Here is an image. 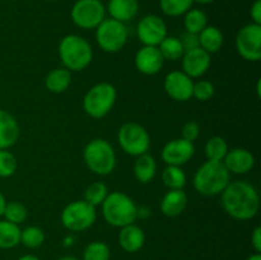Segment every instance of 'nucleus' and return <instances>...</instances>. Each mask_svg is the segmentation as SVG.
<instances>
[{
  "mask_svg": "<svg viewBox=\"0 0 261 260\" xmlns=\"http://www.w3.org/2000/svg\"><path fill=\"white\" fill-rule=\"evenodd\" d=\"M180 40H181V43H182L185 53L186 51H190V50H194V48L200 47V45H199V35H195V33L186 32L185 35L182 36V38H180Z\"/></svg>",
  "mask_w": 261,
  "mask_h": 260,
  "instance_id": "obj_38",
  "label": "nucleus"
},
{
  "mask_svg": "<svg viewBox=\"0 0 261 260\" xmlns=\"http://www.w3.org/2000/svg\"><path fill=\"white\" fill-rule=\"evenodd\" d=\"M222 205L237 221H249L257 214L260 196L255 186L246 181H233L222 191Z\"/></svg>",
  "mask_w": 261,
  "mask_h": 260,
  "instance_id": "obj_1",
  "label": "nucleus"
},
{
  "mask_svg": "<svg viewBox=\"0 0 261 260\" xmlns=\"http://www.w3.org/2000/svg\"><path fill=\"white\" fill-rule=\"evenodd\" d=\"M162 181L170 190H180L186 185V175L180 166H167L162 172Z\"/></svg>",
  "mask_w": 261,
  "mask_h": 260,
  "instance_id": "obj_27",
  "label": "nucleus"
},
{
  "mask_svg": "<svg viewBox=\"0 0 261 260\" xmlns=\"http://www.w3.org/2000/svg\"><path fill=\"white\" fill-rule=\"evenodd\" d=\"M45 232H43L40 227L30 226L25 227L24 229L20 231V242H22L25 247H30V249L40 247L41 245L45 242Z\"/></svg>",
  "mask_w": 261,
  "mask_h": 260,
  "instance_id": "obj_31",
  "label": "nucleus"
},
{
  "mask_svg": "<svg viewBox=\"0 0 261 260\" xmlns=\"http://www.w3.org/2000/svg\"><path fill=\"white\" fill-rule=\"evenodd\" d=\"M117 139L121 149L133 157L148 153L150 147L149 134L145 127L138 122H125L119 129Z\"/></svg>",
  "mask_w": 261,
  "mask_h": 260,
  "instance_id": "obj_9",
  "label": "nucleus"
},
{
  "mask_svg": "<svg viewBox=\"0 0 261 260\" xmlns=\"http://www.w3.org/2000/svg\"><path fill=\"white\" fill-rule=\"evenodd\" d=\"M251 245L256 252H261V227L257 226L251 235Z\"/></svg>",
  "mask_w": 261,
  "mask_h": 260,
  "instance_id": "obj_40",
  "label": "nucleus"
},
{
  "mask_svg": "<svg viewBox=\"0 0 261 260\" xmlns=\"http://www.w3.org/2000/svg\"><path fill=\"white\" fill-rule=\"evenodd\" d=\"M3 216L5 217L7 221L19 224L27 219L28 212L27 208L22 203H19V201H10V203H7V205H5Z\"/></svg>",
  "mask_w": 261,
  "mask_h": 260,
  "instance_id": "obj_34",
  "label": "nucleus"
},
{
  "mask_svg": "<svg viewBox=\"0 0 261 260\" xmlns=\"http://www.w3.org/2000/svg\"><path fill=\"white\" fill-rule=\"evenodd\" d=\"M101 206L105 221L111 226L120 228L134 223L139 216L138 206L133 199L120 191L109 193Z\"/></svg>",
  "mask_w": 261,
  "mask_h": 260,
  "instance_id": "obj_3",
  "label": "nucleus"
},
{
  "mask_svg": "<svg viewBox=\"0 0 261 260\" xmlns=\"http://www.w3.org/2000/svg\"><path fill=\"white\" fill-rule=\"evenodd\" d=\"M157 47L160 48L161 54H162L165 60H178V59L182 58L184 54H185L181 40L175 37V36H166V37L163 38L162 42H161Z\"/></svg>",
  "mask_w": 261,
  "mask_h": 260,
  "instance_id": "obj_26",
  "label": "nucleus"
},
{
  "mask_svg": "<svg viewBox=\"0 0 261 260\" xmlns=\"http://www.w3.org/2000/svg\"><path fill=\"white\" fill-rule=\"evenodd\" d=\"M83 158L87 167L98 176H107L116 167V153L107 140L93 139L86 145Z\"/></svg>",
  "mask_w": 261,
  "mask_h": 260,
  "instance_id": "obj_5",
  "label": "nucleus"
},
{
  "mask_svg": "<svg viewBox=\"0 0 261 260\" xmlns=\"http://www.w3.org/2000/svg\"><path fill=\"white\" fill-rule=\"evenodd\" d=\"M229 178H231V173L227 170L223 162L206 161L195 172L194 188L201 195H219L231 183Z\"/></svg>",
  "mask_w": 261,
  "mask_h": 260,
  "instance_id": "obj_2",
  "label": "nucleus"
},
{
  "mask_svg": "<svg viewBox=\"0 0 261 260\" xmlns=\"http://www.w3.org/2000/svg\"><path fill=\"white\" fill-rule=\"evenodd\" d=\"M237 53L247 61L256 63L261 59V24L249 23L236 36Z\"/></svg>",
  "mask_w": 261,
  "mask_h": 260,
  "instance_id": "obj_11",
  "label": "nucleus"
},
{
  "mask_svg": "<svg viewBox=\"0 0 261 260\" xmlns=\"http://www.w3.org/2000/svg\"><path fill=\"white\" fill-rule=\"evenodd\" d=\"M59 55L68 70L81 71L92 63L93 50L86 38L78 35H68L60 41Z\"/></svg>",
  "mask_w": 261,
  "mask_h": 260,
  "instance_id": "obj_4",
  "label": "nucleus"
},
{
  "mask_svg": "<svg viewBox=\"0 0 261 260\" xmlns=\"http://www.w3.org/2000/svg\"><path fill=\"white\" fill-rule=\"evenodd\" d=\"M223 163L229 173L244 175L254 168L255 157L250 150L244 149V148H233V149L228 150Z\"/></svg>",
  "mask_w": 261,
  "mask_h": 260,
  "instance_id": "obj_17",
  "label": "nucleus"
},
{
  "mask_svg": "<svg viewBox=\"0 0 261 260\" xmlns=\"http://www.w3.org/2000/svg\"><path fill=\"white\" fill-rule=\"evenodd\" d=\"M19 138V125L17 120L5 110L0 109V149H9Z\"/></svg>",
  "mask_w": 261,
  "mask_h": 260,
  "instance_id": "obj_18",
  "label": "nucleus"
},
{
  "mask_svg": "<svg viewBox=\"0 0 261 260\" xmlns=\"http://www.w3.org/2000/svg\"><path fill=\"white\" fill-rule=\"evenodd\" d=\"M184 25L186 32L199 35L208 25V17L201 9H190L185 13Z\"/></svg>",
  "mask_w": 261,
  "mask_h": 260,
  "instance_id": "obj_28",
  "label": "nucleus"
},
{
  "mask_svg": "<svg viewBox=\"0 0 261 260\" xmlns=\"http://www.w3.org/2000/svg\"><path fill=\"white\" fill-rule=\"evenodd\" d=\"M247 260H261V254H259V252H255V254H252L251 256L247 257Z\"/></svg>",
  "mask_w": 261,
  "mask_h": 260,
  "instance_id": "obj_43",
  "label": "nucleus"
},
{
  "mask_svg": "<svg viewBox=\"0 0 261 260\" xmlns=\"http://www.w3.org/2000/svg\"><path fill=\"white\" fill-rule=\"evenodd\" d=\"M107 195H109L107 186L101 181H96L87 188L86 193H84V200L88 201L91 205L97 206L103 203Z\"/></svg>",
  "mask_w": 261,
  "mask_h": 260,
  "instance_id": "obj_32",
  "label": "nucleus"
},
{
  "mask_svg": "<svg viewBox=\"0 0 261 260\" xmlns=\"http://www.w3.org/2000/svg\"><path fill=\"white\" fill-rule=\"evenodd\" d=\"M110 247L102 241L91 242L83 251V260H110Z\"/></svg>",
  "mask_w": 261,
  "mask_h": 260,
  "instance_id": "obj_33",
  "label": "nucleus"
},
{
  "mask_svg": "<svg viewBox=\"0 0 261 260\" xmlns=\"http://www.w3.org/2000/svg\"><path fill=\"white\" fill-rule=\"evenodd\" d=\"M71 83V71L66 68L51 70L45 79V86L51 93H63Z\"/></svg>",
  "mask_w": 261,
  "mask_h": 260,
  "instance_id": "obj_24",
  "label": "nucleus"
},
{
  "mask_svg": "<svg viewBox=\"0 0 261 260\" xmlns=\"http://www.w3.org/2000/svg\"><path fill=\"white\" fill-rule=\"evenodd\" d=\"M116 97L117 91L111 83H97L84 96L83 110L93 119H102L112 110Z\"/></svg>",
  "mask_w": 261,
  "mask_h": 260,
  "instance_id": "obj_6",
  "label": "nucleus"
},
{
  "mask_svg": "<svg viewBox=\"0 0 261 260\" xmlns=\"http://www.w3.org/2000/svg\"><path fill=\"white\" fill-rule=\"evenodd\" d=\"M137 35L144 46H158L167 36V25L158 15H145L138 23Z\"/></svg>",
  "mask_w": 261,
  "mask_h": 260,
  "instance_id": "obj_12",
  "label": "nucleus"
},
{
  "mask_svg": "<svg viewBox=\"0 0 261 260\" xmlns=\"http://www.w3.org/2000/svg\"><path fill=\"white\" fill-rule=\"evenodd\" d=\"M18 167L17 158L8 149H0V177H10Z\"/></svg>",
  "mask_w": 261,
  "mask_h": 260,
  "instance_id": "obj_35",
  "label": "nucleus"
},
{
  "mask_svg": "<svg viewBox=\"0 0 261 260\" xmlns=\"http://www.w3.org/2000/svg\"><path fill=\"white\" fill-rule=\"evenodd\" d=\"M214 92L216 89H214L213 83L209 81H198L194 83L193 97H195L199 101H209L214 96Z\"/></svg>",
  "mask_w": 261,
  "mask_h": 260,
  "instance_id": "obj_36",
  "label": "nucleus"
},
{
  "mask_svg": "<svg viewBox=\"0 0 261 260\" xmlns=\"http://www.w3.org/2000/svg\"><path fill=\"white\" fill-rule=\"evenodd\" d=\"M229 148L226 140L222 137H213L206 142L205 147H204V152H205L208 161H219L223 162L224 157L228 153Z\"/></svg>",
  "mask_w": 261,
  "mask_h": 260,
  "instance_id": "obj_29",
  "label": "nucleus"
},
{
  "mask_svg": "<svg viewBox=\"0 0 261 260\" xmlns=\"http://www.w3.org/2000/svg\"><path fill=\"white\" fill-rule=\"evenodd\" d=\"M10 2H14V0H10Z\"/></svg>",
  "mask_w": 261,
  "mask_h": 260,
  "instance_id": "obj_48",
  "label": "nucleus"
},
{
  "mask_svg": "<svg viewBox=\"0 0 261 260\" xmlns=\"http://www.w3.org/2000/svg\"><path fill=\"white\" fill-rule=\"evenodd\" d=\"M145 242L144 231L137 224L132 223L121 227L119 232V244L126 252H137L143 247Z\"/></svg>",
  "mask_w": 261,
  "mask_h": 260,
  "instance_id": "obj_19",
  "label": "nucleus"
},
{
  "mask_svg": "<svg viewBox=\"0 0 261 260\" xmlns=\"http://www.w3.org/2000/svg\"><path fill=\"white\" fill-rule=\"evenodd\" d=\"M193 0H160L161 10L168 17H180L191 9Z\"/></svg>",
  "mask_w": 261,
  "mask_h": 260,
  "instance_id": "obj_30",
  "label": "nucleus"
},
{
  "mask_svg": "<svg viewBox=\"0 0 261 260\" xmlns=\"http://www.w3.org/2000/svg\"><path fill=\"white\" fill-rule=\"evenodd\" d=\"M96 41L105 53L114 54L121 50L127 41V28L125 23L105 18L96 28Z\"/></svg>",
  "mask_w": 261,
  "mask_h": 260,
  "instance_id": "obj_8",
  "label": "nucleus"
},
{
  "mask_svg": "<svg viewBox=\"0 0 261 260\" xmlns=\"http://www.w3.org/2000/svg\"><path fill=\"white\" fill-rule=\"evenodd\" d=\"M60 218L63 226L69 231H86V229L91 228L96 222V206L91 205L84 199L83 200H74L63 209Z\"/></svg>",
  "mask_w": 261,
  "mask_h": 260,
  "instance_id": "obj_7",
  "label": "nucleus"
},
{
  "mask_svg": "<svg viewBox=\"0 0 261 260\" xmlns=\"http://www.w3.org/2000/svg\"><path fill=\"white\" fill-rule=\"evenodd\" d=\"M5 205H7V200H5L4 195H3V194L0 193V217H2L3 213H4Z\"/></svg>",
  "mask_w": 261,
  "mask_h": 260,
  "instance_id": "obj_41",
  "label": "nucleus"
},
{
  "mask_svg": "<svg viewBox=\"0 0 261 260\" xmlns=\"http://www.w3.org/2000/svg\"><path fill=\"white\" fill-rule=\"evenodd\" d=\"M181 133H182V139L194 143V140L198 139L200 135V126L195 121H189L184 125Z\"/></svg>",
  "mask_w": 261,
  "mask_h": 260,
  "instance_id": "obj_37",
  "label": "nucleus"
},
{
  "mask_svg": "<svg viewBox=\"0 0 261 260\" xmlns=\"http://www.w3.org/2000/svg\"><path fill=\"white\" fill-rule=\"evenodd\" d=\"M256 91H257V96L260 97V81H257V89H256Z\"/></svg>",
  "mask_w": 261,
  "mask_h": 260,
  "instance_id": "obj_46",
  "label": "nucleus"
},
{
  "mask_svg": "<svg viewBox=\"0 0 261 260\" xmlns=\"http://www.w3.org/2000/svg\"><path fill=\"white\" fill-rule=\"evenodd\" d=\"M58 260H79V259H76V257H74V256H63Z\"/></svg>",
  "mask_w": 261,
  "mask_h": 260,
  "instance_id": "obj_45",
  "label": "nucleus"
},
{
  "mask_svg": "<svg viewBox=\"0 0 261 260\" xmlns=\"http://www.w3.org/2000/svg\"><path fill=\"white\" fill-rule=\"evenodd\" d=\"M199 45L208 54H216L223 46V33L214 25H206L199 33Z\"/></svg>",
  "mask_w": 261,
  "mask_h": 260,
  "instance_id": "obj_23",
  "label": "nucleus"
},
{
  "mask_svg": "<svg viewBox=\"0 0 261 260\" xmlns=\"http://www.w3.org/2000/svg\"><path fill=\"white\" fill-rule=\"evenodd\" d=\"M182 69L186 75L193 78H200L211 68V54L201 47L186 51L182 58Z\"/></svg>",
  "mask_w": 261,
  "mask_h": 260,
  "instance_id": "obj_16",
  "label": "nucleus"
},
{
  "mask_svg": "<svg viewBox=\"0 0 261 260\" xmlns=\"http://www.w3.org/2000/svg\"><path fill=\"white\" fill-rule=\"evenodd\" d=\"M134 63L138 70L142 74L154 75V74L160 73L161 69L163 68L165 59L157 46H143L135 54Z\"/></svg>",
  "mask_w": 261,
  "mask_h": 260,
  "instance_id": "obj_15",
  "label": "nucleus"
},
{
  "mask_svg": "<svg viewBox=\"0 0 261 260\" xmlns=\"http://www.w3.org/2000/svg\"><path fill=\"white\" fill-rule=\"evenodd\" d=\"M157 172V162L149 153L138 155L134 163V176L139 183L148 184L154 178Z\"/></svg>",
  "mask_w": 261,
  "mask_h": 260,
  "instance_id": "obj_22",
  "label": "nucleus"
},
{
  "mask_svg": "<svg viewBox=\"0 0 261 260\" xmlns=\"http://www.w3.org/2000/svg\"><path fill=\"white\" fill-rule=\"evenodd\" d=\"M250 15H251L252 23L261 24V0H255L250 9Z\"/></svg>",
  "mask_w": 261,
  "mask_h": 260,
  "instance_id": "obj_39",
  "label": "nucleus"
},
{
  "mask_svg": "<svg viewBox=\"0 0 261 260\" xmlns=\"http://www.w3.org/2000/svg\"><path fill=\"white\" fill-rule=\"evenodd\" d=\"M188 205V195L182 189L180 190H170L165 194L160 204L161 212L166 217H177L185 211Z\"/></svg>",
  "mask_w": 261,
  "mask_h": 260,
  "instance_id": "obj_20",
  "label": "nucleus"
},
{
  "mask_svg": "<svg viewBox=\"0 0 261 260\" xmlns=\"http://www.w3.org/2000/svg\"><path fill=\"white\" fill-rule=\"evenodd\" d=\"M194 3H198V4H201V5H206V4H211V3H213L214 0H193Z\"/></svg>",
  "mask_w": 261,
  "mask_h": 260,
  "instance_id": "obj_44",
  "label": "nucleus"
},
{
  "mask_svg": "<svg viewBox=\"0 0 261 260\" xmlns=\"http://www.w3.org/2000/svg\"><path fill=\"white\" fill-rule=\"evenodd\" d=\"M165 91L172 99L178 102H186L193 97L194 82L184 71H171L166 75Z\"/></svg>",
  "mask_w": 261,
  "mask_h": 260,
  "instance_id": "obj_13",
  "label": "nucleus"
},
{
  "mask_svg": "<svg viewBox=\"0 0 261 260\" xmlns=\"http://www.w3.org/2000/svg\"><path fill=\"white\" fill-rule=\"evenodd\" d=\"M19 226L3 219L0 221V249H13L20 244Z\"/></svg>",
  "mask_w": 261,
  "mask_h": 260,
  "instance_id": "obj_25",
  "label": "nucleus"
},
{
  "mask_svg": "<svg viewBox=\"0 0 261 260\" xmlns=\"http://www.w3.org/2000/svg\"><path fill=\"white\" fill-rule=\"evenodd\" d=\"M18 260H41L40 257H37L36 255H23V256H20Z\"/></svg>",
  "mask_w": 261,
  "mask_h": 260,
  "instance_id": "obj_42",
  "label": "nucleus"
},
{
  "mask_svg": "<svg viewBox=\"0 0 261 260\" xmlns=\"http://www.w3.org/2000/svg\"><path fill=\"white\" fill-rule=\"evenodd\" d=\"M107 9L112 19L125 23L137 17L139 3L138 0H110Z\"/></svg>",
  "mask_w": 261,
  "mask_h": 260,
  "instance_id": "obj_21",
  "label": "nucleus"
},
{
  "mask_svg": "<svg viewBox=\"0 0 261 260\" xmlns=\"http://www.w3.org/2000/svg\"><path fill=\"white\" fill-rule=\"evenodd\" d=\"M71 20L82 30H93L105 19L106 8L101 0H76L71 8Z\"/></svg>",
  "mask_w": 261,
  "mask_h": 260,
  "instance_id": "obj_10",
  "label": "nucleus"
},
{
  "mask_svg": "<svg viewBox=\"0 0 261 260\" xmlns=\"http://www.w3.org/2000/svg\"><path fill=\"white\" fill-rule=\"evenodd\" d=\"M46 2H54V0H46Z\"/></svg>",
  "mask_w": 261,
  "mask_h": 260,
  "instance_id": "obj_47",
  "label": "nucleus"
},
{
  "mask_svg": "<svg viewBox=\"0 0 261 260\" xmlns=\"http://www.w3.org/2000/svg\"><path fill=\"white\" fill-rule=\"evenodd\" d=\"M195 153L194 143L178 138L168 142L162 149V160L167 166H182L193 158Z\"/></svg>",
  "mask_w": 261,
  "mask_h": 260,
  "instance_id": "obj_14",
  "label": "nucleus"
}]
</instances>
